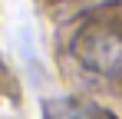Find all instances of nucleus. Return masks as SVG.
<instances>
[{"mask_svg":"<svg viewBox=\"0 0 122 119\" xmlns=\"http://www.w3.org/2000/svg\"><path fill=\"white\" fill-rule=\"evenodd\" d=\"M73 53L86 70L102 73V76H112L122 70V37L109 27H89L82 30L76 43H73Z\"/></svg>","mask_w":122,"mask_h":119,"instance_id":"1","label":"nucleus"},{"mask_svg":"<svg viewBox=\"0 0 122 119\" xmlns=\"http://www.w3.org/2000/svg\"><path fill=\"white\" fill-rule=\"evenodd\" d=\"M43 119H119L109 109H102L89 99H46L43 103Z\"/></svg>","mask_w":122,"mask_h":119,"instance_id":"2","label":"nucleus"}]
</instances>
